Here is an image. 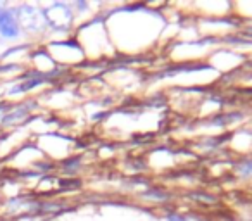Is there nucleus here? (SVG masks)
I'll return each instance as SVG.
<instances>
[{"instance_id": "f257e3e1", "label": "nucleus", "mask_w": 252, "mask_h": 221, "mask_svg": "<svg viewBox=\"0 0 252 221\" xmlns=\"http://www.w3.org/2000/svg\"><path fill=\"white\" fill-rule=\"evenodd\" d=\"M14 16L19 23V28L26 32H43L47 26L43 11L35 5H19L18 9H14Z\"/></svg>"}, {"instance_id": "39448f33", "label": "nucleus", "mask_w": 252, "mask_h": 221, "mask_svg": "<svg viewBox=\"0 0 252 221\" xmlns=\"http://www.w3.org/2000/svg\"><path fill=\"white\" fill-rule=\"evenodd\" d=\"M238 171H240L242 175H251V173H252V161L244 162V164L238 168Z\"/></svg>"}, {"instance_id": "7ed1b4c3", "label": "nucleus", "mask_w": 252, "mask_h": 221, "mask_svg": "<svg viewBox=\"0 0 252 221\" xmlns=\"http://www.w3.org/2000/svg\"><path fill=\"white\" fill-rule=\"evenodd\" d=\"M21 28H19V23L14 16L12 9H4L0 12V36L4 38H18Z\"/></svg>"}, {"instance_id": "423d86ee", "label": "nucleus", "mask_w": 252, "mask_h": 221, "mask_svg": "<svg viewBox=\"0 0 252 221\" xmlns=\"http://www.w3.org/2000/svg\"><path fill=\"white\" fill-rule=\"evenodd\" d=\"M168 221H187V220H183V218H180V216H175V214H169Z\"/></svg>"}, {"instance_id": "0eeeda50", "label": "nucleus", "mask_w": 252, "mask_h": 221, "mask_svg": "<svg viewBox=\"0 0 252 221\" xmlns=\"http://www.w3.org/2000/svg\"><path fill=\"white\" fill-rule=\"evenodd\" d=\"M4 11V4H2V2H0V12Z\"/></svg>"}, {"instance_id": "20e7f679", "label": "nucleus", "mask_w": 252, "mask_h": 221, "mask_svg": "<svg viewBox=\"0 0 252 221\" xmlns=\"http://www.w3.org/2000/svg\"><path fill=\"white\" fill-rule=\"evenodd\" d=\"M26 111H16V113H9L7 116L2 120V123L4 125H14V123H18V121H21L23 118H26Z\"/></svg>"}, {"instance_id": "f03ea898", "label": "nucleus", "mask_w": 252, "mask_h": 221, "mask_svg": "<svg viewBox=\"0 0 252 221\" xmlns=\"http://www.w3.org/2000/svg\"><path fill=\"white\" fill-rule=\"evenodd\" d=\"M45 16V23L49 26L56 30H64L71 25V19H73V12H71L69 5L66 4H52L43 11Z\"/></svg>"}]
</instances>
